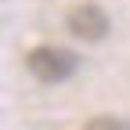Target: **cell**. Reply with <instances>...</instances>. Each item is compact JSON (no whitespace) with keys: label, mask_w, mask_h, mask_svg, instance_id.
<instances>
[{"label":"cell","mask_w":130,"mask_h":130,"mask_svg":"<svg viewBox=\"0 0 130 130\" xmlns=\"http://www.w3.org/2000/svg\"><path fill=\"white\" fill-rule=\"evenodd\" d=\"M25 65L40 83H61L76 72V54L65 47H36V51H29Z\"/></svg>","instance_id":"obj_1"},{"label":"cell","mask_w":130,"mask_h":130,"mask_svg":"<svg viewBox=\"0 0 130 130\" xmlns=\"http://www.w3.org/2000/svg\"><path fill=\"white\" fill-rule=\"evenodd\" d=\"M69 32L87 43H98L108 36V14L98 7V4H79L69 11Z\"/></svg>","instance_id":"obj_2"},{"label":"cell","mask_w":130,"mask_h":130,"mask_svg":"<svg viewBox=\"0 0 130 130\" xmlns=\"http://www.w3.org/2000/svg\"><path fill=\"white\" fill-rule=\"evenodd\" d=\"M83 130H130V119H119V116H94V119H87Z\"/></svg>","instance_id":"obj_3"}]
</instances>
